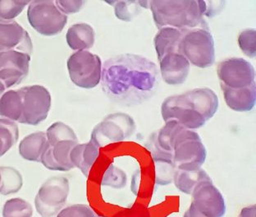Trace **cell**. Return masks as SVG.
I'll use <instances>...</instances> for the list:
<instances>
[{"label":"cell","mask_w":256,"mask_h":217,"mask_svg":"<svg viewBox=\"0 0 256 217\" xmlns=\"http://www.w3.org/2000/svg\"><path fill=\"white\" fill-rule=\"evenodd\" d=\"M220 85L231 89H242L256 84L254 67L242 58H229L218 64Z\"/></svg>","instance_id":"cell-11"},{"label":"cell","mask_w":256,"mask_h":217,"mask_svg":"<svg viewBox=\"0 0 256 217\" xmlns=\"http://www.w3.org/2000/svg\"><path fill=\"white\" fill-rule=\"evenodd\" d=\"M72 82L85 89H92L100 83L102 62L98 55L88 51H76L68 60Z\"/></svg>","instance_id":"cell-7"},{"label":"cell","mask_w":256,"mask_h":217,"mask_svg":"<svg viewBox=\"0 0 256 217\" xmlns=\"http://www.w3.org/2000/svg\"><path fill=\"white\" fill-rule=\"evenodd\" d=\"M183 217H204L202 215H199L198 213L196 212L194 210H192L190 208H189L186 211L185 214L183 215Z\"/></svg>","instance_id":"cell-36"},{"label":"cell","mask_w":256,"mask_h":217,"mask_svg":"<svg viewBox=\"0 0 256 217\" xmlns=\"http://www.w3.org/2000/svg\"><path fill=\"white\" fill-rule=\"evenodd\" d=\"M28 22L32 28L43 36L51 37L64 30L68 16L58 10L52 0H36L28 5Z\"/></svg>","instance_id":"cell-6"},{"label":"cell","mask_w":256,"mask_h":217,"mask_svg":"<svg viewBox=\"0 0 256 217\" xmlns=\"http://www.w3.org/2000/svg\"><path fill=\"white\" fill-rule=\"evenodd\" d=\"M150 10L158 29L176 28L185 31L194 28H208L204 20L208 7L200 0H154L150 1Z\"/></svg>","instance_id":"cell-3"},{"label":"cell","mask_w":256,"mask_h":217,"mask_svg":"<svg viewBox=\"0 0 256 217\" xmlns=\"http://www.w3.org/2000/svg\"><path fill=\"white\" fill-rule=\"evenodd\" d=\"M29 4L26 0H0V23L14 21Z\"/></svg>","instance_id":"cell-29"},{"label":"cell","mask_w":256,"mask_h":217,"mask_svg":"<svg viewBox=\"0 0 256 217\" xmlns=\"http://www.w3.org/2000/svg\"><path fill=\"white\" fill-rule=\"evenodd\" d=\"M54 3L58 10L66 16L76 14L86 4L85 1L82 0H56Z\"/></svg>","instance_id":"cell-34"},{"label":"cell","mask_w":256,"mask_h":217,"mask_svg":"<svg viewBox=\"0 0 256 217\" xmlns=\"http://www.w3.org/2000/svg\"><path fill=\"white\" fill-rule=\"evenodd\" d=\"M56 217H103L98 215L90 206L75 204L66 206L58 213Z\"/></svg>","instance_id":"cell-32"},{"label":"cell","mask_w":256,"mask_h":217,"mask_svg":"<svg viewBox=\"0 0 256 217\" xmlns=\"http://www.w3.org/2000/svg\"><path fill=\"white\" fill-rule=\"evenodd\" d=\"M78 144V141L64 140L48 146L42 156L40 163L50 170L69 171L74 168L70 158L71 151Z\"/></svg>","instance_id":"cell-16"},{"label":"cell","mask_w":256,"mask_h":217,"mask_svg":"<svg viewBox=\"0 0 256 217\" xmlns=\"http://www.w3.org/2000/svg\"><path fill=\"white\" fill-rule=\"evenodd\" d=\"M5 90H6V88H5L4 85L0 82V96H2L4 92H5Z\"/></svg>","instance_id":"cell-37"},{"label":"cell","mask_w":256,"mask_h":217,"mask_svg":"<svg viewBox=\"0 0 256 217\" xmlns=\"http://www.w3.org/2000/svg\"><path fill=\"white\" fill-rule=\"evenodd\" d=\"M16 51L32 55L33 45L28 32L16 21L0 23V52Z\"/></svg>","instance_id":"cell-14"},{"label":"cell","mask_w":256,"mask_h":217,"mask_svg":"<svg viewBox=\"0 0 256 217\" xmlns=\"http://www.w3.org/2000/svg\"><path fill=\"white\" fill-rule=\"evenodd\" d=\"M135 121L128 114L114 113L106 116L92 131L90 140L101 148L122 142L136 131Z\"/></svg>","instance_id":"cell-9"},{"label":"cell","mask_w":256,"mask_h":217,"mask_svg":"<svg viewBox=\"0 0 256 217\" xmlns=\"http://www.w3.org/2000/svg\"><path fill=\"white\" fill-rule=\"evenodd\" d=\"M165 83L178 86L185 83L190 72V63L179 52L170 53L158 61Z\"/></svg>","instance_id":"cell-15"},{"label":"cell","mask_w":256,"mask_h":217,"mask_svg":"<svg viewBox=\"0 0 256 217\" xmlns=\"http://www.w3.org/2000/svg\"><path fill=\"white\" fill-rule=\"evenodd\" d=\"M224 101L231 110L238 112H248L256 105V84L242 89H231L221 86Z\"/></svg>","instance_id":"cell-17"},{"label":"cell","mask_w":256,"mask_h":217,"mask_svg":"<svg viewBox=\"0 0 256 217\" xmlns=\"http://www.w3.org/2000/svg\"><path fill=\"white\" fill-rule=\"evenodd\" d=\"M104 91L120 105L142 103L150 98L158 84V69L142 55L122 54L106 60L102 67Z\"/></svg>","instance_id":"cell-1"},{"label":"cell","mask_w":256,"mask_h":217,"mask_svg":"<svg viewBox=\"0 0 256 217\" xmlns=\"http://www.w3.org/2000/svg\"><path fill=\"white\" fill-rule=\"evenodd\" d=\"M70 186L66 178L54 176L40 186L34 197V206L42 217H53L65 206Z\"/></svg>","instance_id":"cell-8"},{"label":"cell","mask_w":256,"mask_h":217,"mask_svg":"<svg viewBox=\"0 0 256 217\" xmlns=\"http://www.w3.org/2000/svg\"><path fill=\"white\" fill-rule=\"evenodd\" d=\"M239 217H256V206L244 208L242 210Z\"/></svg>","instance_id":"cell-35"},{"label":"cell","mask_w":256,"mask_h":217,"mask_svg":"<svg viewBox=\"0 0 256 217\" xmlns=\"http://www.w3.org/2000/svg\"><path fill=\"white\" fill-rule=\"evenodd\" d=\"M211 179L208 174L202 168L189 170L176 169L174 174V184L178 189L186 194H192L194 187L202 181Z\"/></svg>","instance_id":"cell-23"},{"label":"cell","mask_w":256,"mask_h":217,"mask_svg":"<svg viewBox=\"0 0 256 217\" xmlns=\"http://www.w3.org/2000/svg\"><path fill=\"white\" fill-rule=\"evenodd\" d=\"M182 32L176 28H162L158 29L154 43L160 61L165 55L170 53L178 52V46Z\"/></svg>","instance_id":"cell-22"},{"label":"cell","mask_w":256,"mask_h":217,"mask_svg":"<svg viewBox=\"0 0 256 217\" xmlns=\"http://www.w3.org/2000/svg\"><path fill=\"white\" fill-rule=\"evenodd\" d=\"M2 215V217H32L33 208L24 199L12 198L4 205Z\"/></svg>","instance_id":"cell-28"},{"label":"cell","mask_w":256,"mask_h":217,"mask_svg":"<svg viewBox=\"0 0 256 217\" xmlns=\"http://www.w3.org/2000/svg\"><path fill=\"white\" fill-rule=\"evenodd\" d=\"M206 155V146L196 132L183 128L176 135L172 147V161L176 169H200Z\"/></svg>","instance_id":"cell-5"},{"label":"cell","mask_w":256,"mask_h":217,"mask_svg":"<svg viewBox=\"0 0 256 217\" xmlns=\"http://www.w3.org/2000/svg\"><path fill=\"white\" fill-rule=\"evenodd\" d=\"M48 146L46 133L36 132L28 135L22 140L19 144V153L25 160L40 162Z\"/></svg>","instance_id":"cell-19"},{"label":"cell","mask_w":256,"mask_h":217,"mask_svg":"<svg viewBox=\"0 0 256 217\" xmlns=\"http://www.w3.org/2000/svg\"><path fill=\"white\" fill-rule=\"evenodd\" d=\"M178 52L190 64L206 69L214 64L215 47L214 37L208 28H194L182 31Z\"/></svg>","instance_id":"cell-4"},{"label":"cell","mask_w":256,"mask_h":217,"mask_svg":"<svg viewBox=\"0 0 256 217\" xmlns=\"http://www.w3.org/2000/svg\"><path fill=\"white\" fill-rule=\"evenodd\" d=\"M114 8V14L121 21L130 22L142 12L149 9L150 1H114L108 2Z\"/></svg>","instance_id":"cell-26"},{"label":"cell","mask_w":256,"mask_h":217,"mask_svg":"<svg viewBox=\"0 0 256 217\" xmlns=\"http://www.w3.org/2000/svg\"><path fill=\"white\" fill-rule=\"evenodd\" d=\"M66 43L74 51L92 49L96 41L94 28L87 23H78L69 28L66 35Z\"/></svg>","instance_id":"cell-20"},{"label":"cell","mask_w":256,"mask_h":217,"mask_svg":"<svg viewBox=\"0 0 256 217\" xmlns=\"http://www.w3.org/2000/svg\"><path fill=\"white\" fill-rule=\"evenodd\" d=\"M30 55L16 51L0 52V82L5 88L21 83L28 76Z\"/></svg>","instance_id":"cell-13"},{"label":"cell","mask_w":256,"mask_h":217,"mask_svg":"<svg viewBox=\"0 0 256 217\" xmlns=\"http://www.w3.org/2000/svg\"><path fill=\"white\" fill-rule=\"evenodd\" d=\"M100 147L93 141L90 140L89 142L79 144L74 146L72 150V164L74 168L80 169L84 175L88 177L96 160L100 155Z\"/></svg>","instance_id":"cell-18"},{"label":"cell","mask_w":256,"mask_h":217,"mask_svg":"<svg viewBox=\"0 0 256 217\" xmlns=\"http://www.w3.org/2000/svg\"><path fill=\"white\" fill-rule=\"evenodd\" d=\"M23 185V178L14 167L0 166V194L4 196L18 192Z\"/></svg>","instance_id":"cell-25"},{"label":"cell","mask_w":256,"mask_h":217,"mask_svg":"<svg viewBox=\"0 0 256 217\" xmlns=\"http://www.w3.org/2000/svg\"><path fill=\"white\" fill-rule=\"evenodd\" d=\"M154 162L156 182L158 185H168L174 180L176 169L172 161V155L149 146Z\"/></svg>","instance_id":"cell-21"},{"label":"cell","mask_w":256,"mask_h":217,"mask_svg":"<svg viewBox=\"0 0 256 217\" xmlns=\"http://www.w3.org/2000/svg\"><path fill=\"white\" fill-rule=\"evenodd\" d=\"M19 137L18 126L8 119H0V157L16 144Z\"/></svg>","instance_id":"cell-27"},{"label":"cell","mask_w":256,"mask_h":217,"mask_svg":"<svg viewBox=\"0 0 256 217\" xmlns=\"http://www.w3.org/2000/svg\"><path fill=\"white\" fill-rule=\"evenodd\" d=\"M22 115V97L19 90H10L0 97V116L19 122Z\"/></svg>","instance_id":"cell-24"},{"label":"cell","mask_w":256,"mask_h":217,"mask_svg":"<svg viewBox=\"0 0 256 217\" xmlns=\"http://www.w3.org/2000/svg\"><path fill=\"white\" fill-rule=\"evenodd\" d=\"M256 32L254 29L248 28L240 32L238 37V45L244 55L248 57H256Z\"/></svg>","instance_id":"cell-31"},{"label":"cell","mask_w":256,"mask_h":217,"mask_svg":"<svg viewBox=\"0 0 256 217\" xmlns=\"http://www.w3.org/2000/svg\"><path fill=\"white\" fill-rule=\"evenodd\" d=\"M192 210L204 217H222L226 204L220 190L212 179L200 182L192 191Z\"/></svg>","instance_id":"cell-12"},{"label":"cell","mask_w":256,"mask_h":217,"mask_svg":"<svg viewBox=\"0 0 256 217\" xmlns=\"http://www.w3.org/2000/svg\"><path fill=\"white\" fill-rule=\"evenodd\" d=\"M22 115L18 123L37 125L46 120L51 107V95L40 85H32L20 88Z\"/></svg>","instance_id":"cell-10"},{"label":"cell","mask_w":256,"mask_h":217,"mask_svg":"<svg viewBox=\"0 0 256 217\" xmlns=\"http://www.w3.org/2000/svg\"><path fill=\"white\" fill-rule=\"evenodd\" d=\"M126 182V174L114 165L108 167L104 172L101 180V185L111 186L112 187H124Z\"/></svg>","instance_id":"cell-33"},{"label":"cell","mask_w":256,"mask_h":217,"mask_svg":"<svg viewBox=\"0 0 256 217\" xmlns=\"http://www.w3.org/2000/svg\"><path fill=\"white\" fill-rule=\"evenodd\" d=\"M218 98L213 90L196 88L171 96L161 105L164 122L174 120L190 130L202 128L217 112Z\"/></svg>","instance_id":"cell-2"},{"label":"cell","mask_w":256,"mask_h":217,"mask_svg":"<svg viewBox=\"0 0 256 217\" xmlns=\"http://www.w3.org/2000/svg\"><path fill=\"white\" fill-rule=\"evenodd\" d=\"M46 137L48 146H52L56 142L64 140H74L78 141L74 129L64 124L62 122H56L48 127L46 131Z\"/></svg>","instance_id":"cell-30"}]
</instances>
